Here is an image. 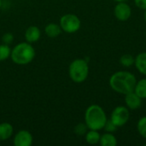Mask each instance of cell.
Segmentation results:
<instances>
[{
	"label": "cell",
	"instance_id": "22",
	"mask_svg": "<svg viewBox=\"0 0 146 146\" xmlns=\"http://www.w3.org/2000/svg\"><path fill=\"white\" fill-rule=\"evenodd\" d=\"M13 40H14V35L10 33H6L2 37L3 43L6 44H10L13 42Z\"/></svg>",
	"mask_w": 146,
	"mask_h": 146
},
{
	"label": "cell",
	"instance_id": "19",
	"mask_svg": "<svg viewBox=\"0 0 146 146\" xmlns=\"http://www.w3.org/2000/svg\"><path fill=\"white\" fill-rule=\"evenodd\" d=\"M137 129L139 133L143 137L146 139V116L141 117L137 124Z\"/></svg>",
	"mask_w": 146,
	"mask_h": 146
},
{
	"label": "cell",
	"instance_id": "21",
	"mask_svg": "<svg viewBox=\"0 0 146 146\" xmlns=\"http://www.w3.org/2000/svg\"><path fill=\"white\" fill-rule=\"evenodd\" d=\"M117 128L118 127L113 123V121L110 119L107 120V121L104 125V129L106 131V133H115L117 130Z\"/></svg>",
	"mask_w": 146,
	"mask_h": 146
},
{
	"label": "cell",
	"instance_id": "5",
	"mask_svg": "<svg viewBox=\"0 0 146 146\" xmlns=\"http://www.w3.org/2000/svg\"><path fill=\"white\" fill-rule=\"evenodd\" d=\"M59 23L62 30L68 33H76L81 26L80 18L74 14H66L62 15Z\"/></svg>",
	"mask_w": 146,
	"mask_h": 146
},
{
	"label": "cell",
	"instance_id": "26",
	"mask_svg": "<svg viewBox=\"0 0 146 146\" xmlns=\"http://www.w3.org/2000/svg\"><path fill=\"white\" fill-rule=\"evenodd\" d=\"M1 5H2V0H0V8H1Z\"/></svg>",
	"mask_w": 146,
	"mask_h": 146
},
{
	"label": "cell",
	"instance_id": "13",
	"mask_svg": "<svg viewBox=\"0 0 146 146\" xmlns=\"http://www.w3.org/2000/svg\"><path fill=\"white\" fill-rule=\"evenodd\" d=\"M62 31V30L60 25L56 24V23H52V22H51V23H49V24L45 27V28H44V33H45V34H46L48 37L51 38H54L58 37V36L61 34Z\"/></svg>",
	"mask_w": 146,
	"mask_h": 146
},
{
	"label": "cell",
	"instance_id": "14",
	"mask_svg": "<svg viewBox=\"0 0 146 146\" xmlns=\"http://www.w3.org/2000/svg\"><path fill=\"white\" fill-rule=\"evenodd\" d=\"M99 144L102 146H116L117 139L111 133H106L100 137Z\"/></svg>",
	"mask_w": 146,
	"mask_h": 146
},
{
	"label": "cell",
	"instance_id": "23",
	"mask_svg": "<svg viewBox=\"0 0 146 146\" xmlns=\"http://www.w3.org/2000/svg\"><path fill=\"white\" fill-rule=\"evenodd\" d=\"M135 5L141 9H146V0H134Z\"/></svg>",
	"mask_w": 146,
	"mask_h": 146
},
{
	"label": "cell",
	"instance_id": "12",
	"mask_svg": "<svg viewBox=\"0 0 146 146\" xmlns=\"http://www.w3.org/2000/svg\"><path fill=\"white\" fill-rule=\"evenodd\" d=\"M134 64L137 70L146 76V52H142L135 57Z\"/></svg>",
	"mask_w": 146,
	"mask_h": 146
},
{
	"label": "cell",
	"instance_id": "24",
	"mask_svg": "<svg viewBox=\"0 0 146 146\" xmlns=\"http://www.w3.org/2000/svg\"><path fill=\"white\" fill-rule=\"evenodd\" d=\"M114 1H115L117 3H120V2H126L127 0H114Z\"/></svg>",
	"mask_w": 146,
	"mask_h": 146
},
{
	"label": "cell",
	"instance_id": "6",
	"mask_svg": "<svg viewBox=\"0 0 146 146\" xmlns=\"http://www.w3.org/2000/svg\"><path fill=\"white\" fill-rule=\"evenodd\" d=\"M129 117L130 114L127 107L118 106L112 111L110 120L117 127H121L127 123V121H129Z\"/></svg>",
	"mask_w": 146,
	"mask_h": 146
},
{
	"label": "cell",
	"instance_id": "4",
	"mask_svg": "<svg viewBox=\"0 0 146 146\" xmlns=\"http://www.w3.org/2000/svg\"><path fill=\"white\" fill-rule=\"evenodd\" d=\"M68 74L70 79L75 83L84 82L89 74V67L86 59H75L68 68Z\"/></svg>",
	"mask_w": 146,
	"mask_h": 146
},
{
	"label": "cell",
	"instance_id": "18",
	"mask_svg": "<svg viewBox=\"0 0 146 146\" xmlns=\"http://www.w3.org/2000/svg\"><path fill=\"white\" fill-rule=\"evenodd\" d=\"M134 61H135V58L130 54H125V55L121 56V57L120 58L121 64L126 68H129V67L133 66L134 64Z\"/></svg>",
	"mask_w": 146,
	"mask_h": 146
},
{
	"label": "cell",
	"instance_id": "8",
	"mask_svg": "<svg viewBox=\"0 0 146 146\" xmlns=\"http://www.w3.org/2000/svg\"><path fill=\"white\" fill-rule=\"evenodd\" d=\"M33 139L30 132L27 130H21L15 133L13 143L15 146H31Z\"/></svg>",
	"mask_w": 146,
	"mask_h": 146
},
{
	"label": "cell",
	"instance_id": "9",
	"mask_svg": "<svg viewBox=\"0 0 146 146\" xmlns=\"http://www.w3.org/2000/svg\"><path fill=\"white\" fill-rule=\"evenodd\" d=\"M125 104L127 107L130 110H138L141 107L142 98L139 97L133 91L125 95Z\"/></svg>",
	"mask_w": 146,
	"mask_h": 146
},
{
	"label": "cell",
	"instance_id": "25",
	"mask_svg": "<svg viewBox=\"0 0 146 146\" xmlns=\"http://www.w3.org/2000/svg\"><path fill=\"white\" fill-rule=\"evenodd\" d=\"M144 19L146 21V9H145V13H144Z\"/></svg>",
	"mask_w": 146,
	"mask_h": 146
},
{
	"label": "cell",
	"instance_id": "16",
	"mask_svg": "<svg viewBox=\"0 0 146 146\" xmlns=\"http://www.w3.org/2000/svg\"><path fill=\"white\" fill-rule=\"evenodd\" d=\"M101 135L97 130H90L86 133V141L90 145H96L99 143Z\"/></svg>",
	"mask_w": 146,
	"mask_h": 146
},
{
	"label": "cell",
	"instance_id": "17",
	"mask_svg": "<svg viewBox=\"0 0 146 146\" xmlns=\"http://www.w3.org/2000/svg\"><path fill=\"white\" fill-rule=\"evenodd\" d=\"M11 55V49L9 44H0V62L7 60L10 57Z\"/></svg>",
	"mask_w": 146,
	"mask_h": 146
},
{
	"label": "cell",
	"instance_id": "3",
	"mask_svg": "<svg viewBox=\"0 0 146 146\" xmlns=\"http://www.w3.org/2000/svg\"><path fill=\"white\" fill-rule=\"evenodd\" d=\"M35 57V50L28 42L17 44L12 50L10 58L17 65H27Z\"/></svg>",
	"mask_w": 146,
	"mask_h": 146
},
{
	"label": "cell",
	"instance_id": "10",
	"mask_svg": "<svg viewBox=\"0 0 146 146\" xmlns=\"http://www.w3.org/2000/svg\"><path fill=\"white\" fill-rule=\"evenodd\" d=\"M41 37L40 29L36 26H30L25 32V39L28 43H35Z\"/></svg>",
	"mask_w": 146,
	"mask_h": 146
},
{
	"label": "cell",
	"instance_id": "11",
	"mask_svg": "<svg viewBox=\"0 0 146 146\" xmlns=\"http://www.w3.org/2000/svg\"><path fill=\"white\" fill-rule=\"evenodd\" d=\"M14 128L10 123H0V141H6L13 135Z\"/></svg>",
	"mask_w": 146,
	"mask_h": 146
},
{
	"label": "cell",
	"instance_id": "2",
	"mask_svg": "<svg viewBox=\"0 0 146 146\" xmlns=\"http://www.w3.org/2000/svg\"><path fill=\"white\" fill-rule=\"evenodd\" d=\"M107 120L104 110L98 104L90 105L86 110L85 123L89 130L99 131L104 129Z\"/></svg>",
	"mask_w": 146,
	"mask_h": 146
},
{
	"label": "cell",
	"instance_id": "20",
	"mask_svg": "<svg viewBox=\"0 0 146 146\" xmlns=\"http://www.w3.org/2000/svg\"><path fill=\"white\" fill-rule=\"evenodd\" d=\"M87 126L86 123H79L75 127H74V133L77 135H85L87 133Z\"/></svg>",
	"mask_w": 146,
	"mask_h": 146
},
{
	"label": "cell",
	"instance_id": "7",
	"mask_svg": "<svg viewBox=\"0 0 146 146\" xmlns=\"http://www.w3.org/2000/svg\"><path fill=\"white\" fill-rule=\"evenodd\" d=\"M114 13L117 20L121 21H125L130 18L132 15V9L127 3L120 2L115 5Z\"/></svg>",
	"mask_w": 146,
	"mask_h": 146
},
{
	"label": "cell",
	"instance_id": "15",
	"mask_svg": "<svg viewBox=\"0 0 146 146\" xmlns=\"http://www.w3.org/2000/svg\"><path fill=\"white\" fill-rule=\"evenodd\" d=\"M134 92L140 97L142 99L146 98V78L140 80L136 83L135 88H134Z\"/></svg>",
	"mask_w": 146,
	"mask_h": 146
},
{
	"label": "cell",
	"instance_id": "1",
	"mask_svg": "<svg viewBox=\"0 0 146 146\" xmlns=\"http://www.w3.org/2000/svg\"><path fill=\"white\" fill-rule=\"evenodd\" d=\"M137 80L134 74L127 71H118L110 79V86L117 93L126 95L134 91Z\"/></svg>",
	"mask_w": 146,
	"mask_h": 146
}]
</instances>
